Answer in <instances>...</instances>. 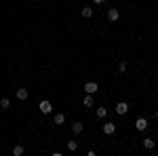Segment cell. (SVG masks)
Listing matches in <instances>:
<instances>
[{"instance_id":"ffe728a7","label":"cell","mask_w":158,"mask_h":156,"mask_svg":"<svg viewBox=\"0 0 158 156\" xmlns=\"http://www.w3.org/2000/svg\"><path fill=\"white\" fill-rule=\"evenodd\" d=\"M154 118H156V120H158V110H156V112H154Z\"/></svg>"},{"instance_id":"30bf717a","label":"cell","mask_w":158,"mask_h":156,"mask_svg":"<svg viewBox=\"0 0 158 156\" xmlns=\"http://www.w3.org/2000/svg\"><path fill=\"white\" fill-rule=\"evenodd\" d=\"M95 114H97V118H106V116H108V110L101 106V108H97V112H95Z\"/></svg>"},{"instance_id":"2e32d148","label":"cell","mask_w":158,"mask_h":156,"mask_svg":"<svg viewBox=\"0 0 158 156\" xmlns=\"http://www.w3.org/2000/svg\"><path fill=\"white\" fill-rule=\"evenodd\" d=\"M9 106H11V101H9V99H0V108H9Z\"/></svg>"},{"instance_id":"ac0fdd59","label":"cell","mask_w":158,"mask_h":156,"mask_svg":"<svg viewBox=\"0 0 158 156\" xmlns=\"http://www.w3.org/2000/svg\"><path fill=\"white\" fill-rule=\"evenodd\" d=\"M93 2H95V4H101V2H106V0H93Z\"/></svg>"},{"instance_id":"6da1fadb","label":"cell","mask_w":158,"mask_h":156,"mask_svg":"<svg viewBox=\"0 0 158 156\" xmlns=\"http://www.w3.org/2000/svg\"><path fill=\"white\" fill-rule=\"evenodd\" d=\"M95 91H97V82H93V80L85 82V93H86V95H93Z\"/></svg>"},{"instance_id":"7c38bea8","label":"cell","mask_w":158,"mask_h":156,"mask_svg":"<svg viewBox=\"0 0 158 156\" xmlns=\"http://www.w3.org/2000/svg\"><path fill=\"white\" fill-rule=\"evenodd\" d=\"M143 148H146V150H152V148H154V139H150V137L143 139Z\"/></svg>"},{"instance_id":"e0dca14e","label":"cell","mask_w":158,"mask_h":156,"mask_svg":"<svg viewBox=\"0 0 158 156\" xmlns=\"http://www.w3.org/2000/svg\"><path fill=\"white\" fill-rule=\"evenodd\" d=\"M118 70H120V72L127 70V61H120V63H118Z\"/></svg>"},{"instance_id":"5b68a950","label":"cell","mask_w":158,"mask_h":156,"mask_svg":"<svg viewBox=\"0 0 158 156\" xmlns=\"http://www.w3.org/2000/svg\"><path fill=\"white\" fill-rule=\"evenodd\" d=\"M118 17H120L118 9H110V11H108V19H110V21H118Z\"/></svg>"},{"instance_id":"277c9868","label":"cell","mask_w":158,"mask_h":156,"mask_svg":"<svg viewBox=\"0 0 158 156\" xmlns=\"http://www.w3.org/2000/svg\"><path fill=\"white\" fill-rule=\"evenodd\" d=\"M116 112L122 116V114H127V112H129V106H127L124 101H118V103H116Z\"/></svg>"},{"instance_id":"d6986e66","label":"cell","mask_w":158,"mask_h":156,"mask_svg":"<svg viewBox=\"0 0 158 156\" xmlns=\"http://www.w3.org/2000/svg\"><path fill=\"white\" fill-rule=\"evenodd\" d=\"M51 156H63V154H59V152H53V154H51Z\"/></svg>"},{"instance_id":"8992f818","label":"cell","mask_w":158,"mask_h":156,"mask_svg":"<svg viewBox=\"0 0 158 156\" xmlns=\"http://www.w3.org/2000/svg\"><path fill=\"white\" fill-rule=\"evenodd\" d=\"M114 131H116L114 122H106V124H103V133H106V135H112Z\"/></svg>"},{"instance_id":"ba28073f","label":"cell","mask_w":158,"mask_h":156,"mask_svg":"<svg viewBox=\"0 0 158 156\" xmlns=\"http://www.w3.org/2000/svg\"><path fill=\"white\" fill-rule=\"evenodd\" d=\"M17 99H19V101L27 99V91H25V89H17Z\"/></svg>"},{"instance_id":"52a82bcc","label":"cell","mask_w":158,"mask_h":156,"mask_svg":"<svg viewBox=\"0 0 158 156\" xmlns=\"http://www.w3.org/2000/svg\"><path fill=\"white\" fill-rule=\"evenodd\" d=\"M82 129H85V127H82V122H74V124H72V133H76V135H80Z\"/></svg>"},{"instance_id":"3957f363","label":"cell","mask_w":158,"mask_h":156,"mask_svg":"<svg viewBox=\"0 0 158 156\" xmlns=\"http://www.w3.org/2000/svg\"><path fill=\"white\" fill-rule=\"evenodd\" d=\"M135 129H137V131H146V129H148V120H146V118H137V122H135Z\"/></svg>"},{"instance_id":"4fadbf2b","label":"cell","mask_w":158,"mask_h":156,"mask_svg":"<svg viewBox=\"0 0 158 156\" xmlns=\"http://www.w3.org/2000/svg\"><path fill=\"white\" fill-rule=\"evenodd\" d=\"M23 154V145H15L13 148V156H21Z\"/></svg>"},{"instance_id":"9a60e30c","label":"cell","mask_w":158,"mask_h":156,"mask_svg":"<svg viewBox=\"0 0 158 156\" xmlns=\"http://www.w3.org/2000/svg\"><path fill=\"white\" fill-rule=\"evenodd\" d=\"M76 148H78V144H76V141H74V139H70V141H68V150H76Z\"/></svg>"},{"instance_id":"44dd1931","label":"cell","mask_w":158,"mask_h":156,"mask_svg":"<svg viewBox=\"0 0 158 156\" xmlns=\"http://www.w3.org/2000/svg\"><path fill=\"white\" fill-rule=\"evenodd\" d=\"M86 156H95V152H89V154H86Z\"/></svg>"},{"instance_id":"9c48e42d","label":"cell","mask_w":158,"mask_h":156,"mask_svg":"<svg viewBox=\"0 0 158 156\" xmlns=\"http://www.w3.org/2000/svg\"><path fill=\"white\" fill-rule=\"evenodd\" d=\"M82 103H85V108H91L93 106V95H85L82 97Z\"/></svg>"},{"instance_id":"7a4b0ae2","label":"cell","mask_w":158,"mask_h":156,"mask_svg":"<svg viewBox=\"0 0 158 156\" xmlns=\"http://www.w3.org/2000/svg\"><path fill=\"white\" fill-rule=\"evenodd\" d=\"M40 112H42V114H51V112H53L51 101H47V99H44V101H40Z\"/></svg>"},{"instance_id":"5bb4252c","label":"cell","mask_w":158,"mask_h":156,"mask_svg":"<svg viewBox=\"0 0 158 156\" xmlns=\"http://www.w3.org/2000/svg\"><path fill=\"white\" fill-rule=\"evenodd\" d=\"M63 120H65L63 114H55V124H63Z\"/></svg>"},{"instance_id":"8fae6325","label":"cell","mask_w":158,"mask_h":156,"mask_svg":"<svg viewBox=\"0 0 158 156\" xmlns=\"http://www.w3.org/2000/svg\"><path fill=\"white\" fill-rule=\"evenodd\" d=\"M82 17H85V19H89V17H91V15H93V9H91V6H85V9H82Z\"/></svg>"}]
</instances>
